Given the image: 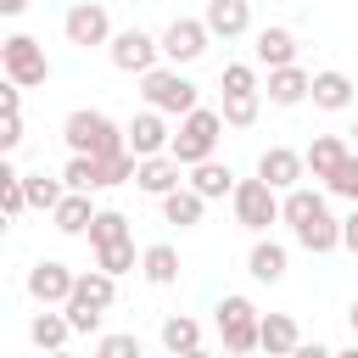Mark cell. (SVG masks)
<instances>
[{"label":"cell","mask_w":358,"mask_h":358,"mask_svg":"<svg viewBox=\"0 0 358 358\" xmlns=\"http://www.w3.org/2000/svg\"><path fill=\"white\" fill-rule=\"evenodd\" d=\"M280 218L291 224V241H296L302 252H313V257H324V252H336V246H341V218H330L324 196H319V190H308V185L285 190Z\"/></svg>","instance_id":"obj_1"},{"label":"cell","mask_w":358,"mask_h":358,"mask_svg":"<svg viewBox=\"0 0 358 358\" xmlns=\"http://www.w3.org/2000/svg\"><path fill=\"white\" fill-rule=\"evenodd\" d=\"M62 140H67V157H95V162H106V157H117V151H129V134L106 117V112H95V106H78V112H67V123H62Z\"/></svg>","instance_id":"obj_2"},{"label":"cell","mask_w":358,"mask_h":358,"mask_svg":"<svg viewBox=\"0 0 358 358\" xmlns=\"http://www.w3.org/2000/svg\"><path fill=\"white\" fill-rule=\"evenodd\" d=\"M218 134H224V117H218V106H196L190 117H179L168 157H173V162L190 173V168H201V162H213V157H218Z\"/></svg>","instance_id":"obj_3"},{"label":"cell","mask_w":358,"mask_h":358,"mask_svg":"<svg viewBox=\"0 0 358 358\" xmlns=\"http://www.w3.org/2000/svg\"><path fill=\"white\" fill-rule=\"evenodd\" d=\"M213 324H218V341H224V352H229V358H252V352H257L263 313L252 308V296H241V291L218 296V308H213Z\"/></svg>","instance_id":"obj_4"},{"label":"cell","mask_w":358,"mask_h":358,"mask_svg":"<svg viewBox=\"0 0 358 358\" xmlns=\"http://www.w3.org/2000/svg\"><path fill=\"white\" fill-rule=\"evenodd\" d=\"M140 95H145V106L162 112V117H190V112L201 106V90H196L179 67H157V73H145V78H140Z\"/></svg>","instance_id":"obj_5"},{"label":"cell","mask_w":358,"mask_h":358,"mask_svg":"<svg viewBox=\"0 0 358 358\" xmlns=\"http://www.w3.org/2000/svg\"><path fill=\"white\" fill-rule=\"evenodd\" d=\"M0 67H6V84H17V90H39L50 78V56H45V45L34 34L0 39Z\"/></svg>","instance_id":"obj_6"},{"label":"cell","mask_w":358,"mask_h":358,"mask_svg":"<svg viewBox=\"0 0 358 358\" xmlns=\"http://www.w3.org/2000/svg\"><path fill=\"white\" fill-rule=\"evenodd\" d=\"M106 56H112V67H117V73L145 78V73H157V67H162V39H157V34H145V28H117V34H112V45H106Z\"/></svg>","instance_id":"obj_7"},{"label":"cell","mask_w":358,"mask_h":358,"mask_svg":"<svg viewBox=\"0 0 358 358\" xmlns=\"http://www.w3.org/2000/svg\"><path fill=\"white\" fill-rule=\"evenodd\" d=\"M229 201H235V224H241V229H252V235H263L268 224H280V207H285V196H280V190H268L263 179H241Z\"/></svg>","instance_id":"obj_8"},{"label":"cell","mask_w":358,"mask_h":358,"mask_svg":"<svg viewBox=\"0 0 358 358\" xmlns=\"http://www.w3.org/2000/svg\"><path fill=\"white\" fill-rule=\"evenodd\" d=\"M157 39H162V62H168V67H190V62H201L207 45H213V34H207L201 17H173Z\"/></svg>","instance_id":"obj_9"},{"label":"cell","mask_w":358,"mask_h":358,"mask_svg":"<svg viewBox=\"0 0 358 358\" xmlns=\"http://www.w3.org/2000/svg\"><path fill=\"white\" fill-rule=\"evenodd\" d=\"M62 34H67V45L95 50V45H112V17H106V6H101V0H78V6H67Z\"/></svg>","instance_id":"obj_10"},{"label":"cell","mask_w":358,"mask_h":358,"mask_svg":"<svg viewBox=\"0 0 358 358\" xmlns=\"http://www.w3.org/2000/svg\"><path fill=\"white\" fill-rule=\"evenodd\" d=\"M28 296L39 302V308H67L73 302V285H78V274L67 268V263H56V257H39L34 268H28Z\"/></svg>","instance_id":"obj_11"},{"label":"cell","mask_w":358,"mask_h":358,"mask_svg":"<svg viewBox=\"0 0 358 358\" xmlns=\"http://www.w3.org/2000/svg\"><path fill=\"white\" fill-rule=\"evenodd\" d=\"M123 134H129V151L145 162V157H168V145H173V129H168V117L162 112H134L129 123H123Z\"/></svg>","instance_id":"obj_12"},{"label":"cell","mask_w":358,"mask_h":358,"mask_svg":"<svg viewBox=\"0 0 358 358\" xmlns=\"http://www.w3.org/2000/svg\"><path fill=\"white\" fill-rule=\"evenodd\" d=\"M302 173H308V157L302 151H291V145H268L263 157H257V179L268 185V190H296L302 185Z\"/></svg>","instance_id":"obj_13"},{"label":"cell","mask_w":358,"mask_h":358,"mask_svg":"<svg viewBox=\"0 0 358 358\" xmlns=\"http://www.w3.org/2000/svg\"><path fill=\"white\" fill-rule=\"evenodd\" d=\"M252 56H257V67H268V73L296 67V34H291V28H280V22H268V28H257Z\"/></svg>","instance_id":"obj_14"},{"label":"cell","mask_w":358,"mask_h":358,"mask_svg":"<svg viewBox=\"0 0 358 358\" xmlns=\"http://www.w3.org/2000/svg\"><path fill=\"white\" fill-rule=\"evenodd\" d=\"M201 22H207L213 39H241L252 28V0H207Z\"/></svg>","instance_id":"obj_15"},{"label":"cell","mask_w":358,"mask_h":358,"mask_svg":"<svg viewBox=\"0 0 358 358\" xmlns=\"http://www.w3.org/2000/svg\"><path fill=\"white\" fill-rule=\"evenodd\" d=\"M302 347V330L291 313H263V330H257V352L263 358H291Z\"/></svg>","instance_id":"obj_16"},{"label":"cell","mask_w":358,"mask_h":358,"mask_svg":"<svg viewBox=\"0 0 358 358\" xmlns=\"http://www.w3.org/2000/svg\"><path fill=\"white\" fill-rule=\"evenodd\" d=\"M285 263H291V252H285L280 241H268V235H257L252 252H246V274L263 280V285H280V280H285Z\"/></svg>","instance_id":"obj_17"},{"label":"cell","mask_w":358,"mask_h":358,"mask_svg":"<svg viewBox=\"0 0 358 358\" xmlns=\"http://www.w3.org/2000/svg\"><path fill=\"white\" fill-rule=\"evenodd\" d=\"M134 185H140L145 196H157V201H162V196H173V190L185 185V168H179L173 157H145V162H140V173H134Z\"/></svg>","instance_id":"obj_18"},{"label":"cell","mask_w":358,"mask_h":358,"mask_svg":"<svg viewBox=\"0 0 358 358\" xmlns=\"http://www.w3.org/2000/svg\"><path fill=\"white\" fill-rule=\"evenodd\" d=\"M185 185H190L201 201H224V196H235V185H241V179L229 173V162H218V157H213V162L190 168V173H185Z\"/></svg>","instance_id":"obj_19"},{"label":"cell","mask_w":358,"mask_h":358,"mask_svg":"<svg viewBox=\"0 0 358 358\" xmlns=\"http://www.w3.org/2000/svg\"><path fill=\"white\" fill-rule=\"evenodd\" d=\"M67 336H73V324H67L62 308H39V313L28 319V341H34L39 352H67Z\"/></svg>","instance_id":"obj_20"},{"label":"cell","mask_w":358,"mask_h":358,"mask_svg":"<svg viewBox=\"0 0 358 358\" xmlns=\"http://www.w3.org/2000/svg\"><path fill=\"white\" fill-rule=\"evenodd\" d=\"M268 106H302L308 95H313V73H302V67H280V73H268Z\"/></svg>","instance_id":"obj_21"},{"label":"cell","mask_w":358,"mask_h":358,"mask_svg":"<svg viewBox=\"0 0 358 358\" xmlns=\"http://www.w3.org/2000/svg\"><path fill=\"white\" fill-rule=\"evenodd\" d=\"M319 112H347L352 106V78L341 73V67H324V73H313V95H308Z\"/></svg>","instance_id":"obj_22"},{"label":"cell","mask_w":358,"mask_h":358,"mask_svg":"<svg viewBox=\"0 0 358 358\" xmlns=\"http://www.w3.org/2000/svg\"><path fill=\"white\" fill-rule=\"evenodd\" d=\"M302 157H308V173H313V179H330V173L352 157V145H347L341 134H313V145H308Z\"/></svg>","instance_id":"obj_23"},{"label":"cell","mask_w":358,"mask_h":358,"mask_svg":"<svg viewBox=\"0 0 358 358\" xmlns=\"http://www.w3.org/2000/svg\"><path fill=\"white\" fill-rule=\"evenodd\" d=\"M95 213H101V207L90 201V190H67V196H62V207H56L50 218H56V229H62V235H90Z\"/></svg>","instance_id":"obj_24"},{"label":"cell","mask_w":358,"mask_h":358,"mask_svg":"<svg viewBox=\"0 0 358 358\" xmlns=\"http://www.w3.org/2000/svg\"><path fill=\"white\" fill-rule=\"evenodd\" d=\"M73 302H78V308L106 313V308L117 302V280H112V274H101V268H84V274H78V285H73Z\"/></svg>","instance_id":"obj_25"},{"label":"cell","mask_w":358,"mask_h":358,"mask_svg":"<svg viewBox=\"0 0 358 358\" xmlns=\"http://www.w3.org/2000/svg\"><path fill=\"white\" fill-rule=\"evenodd\" d=\"M140 274H145L151 285H173V280H179V252H173L168 241H151V246L140 252Z\"/></svg>","instance_id":"obj_26"},{"label":"cell","mask_w":358,"mask_h":358,"mask_svg":"<svg viewBox=\"0 0 358 358\" xmlns=\"http://www.w3.org/2000/svg\"><path fill=\"white\" fill-rule=\"evenodd\" d=\"M196 347H201V324H196L190 313H168V319H162V352L185 358V352H196Z\"/></svg>","instance_id":"obj_27"},{"label":"cell","mask_w":358,"mask_h":358,"mask_svg":"<svg viewBox=\"0 0 358 358\" xmlns=\"http://www.w3.org/2000/svg\"><path fill=\"white\" fill-rule=\"evenodd\" d=\"M201 213H207V201H201L190 185H179L173 196H162V218H168V224H179V229H196V224H201Z\"/></svg>","instance_id":"obj_28"},{"label":"cell","mask_w":358,"mask_h":358,"mask_svg":"<svg viewBox=\"0 0 358 358\" xmlns=\"http://www.w3.org/2000/svg\"><path fill=\"white\" fill-rule=\"evenodd\" d=\"M123 241H134V235H129V218H123L117 207H101L95 224H90V246L101 252V246H123Z\"/></svg>","instance_id":"obj_29"},{"label":"cell","mask_w":358,"mask_h":358,"mask_svg":"<svg viewBox=\"0 0 358 358\" xmlns=\"http://www.w3.org/2000/svg\"><path fill=\"white\" fill-rule=\"evenodd\" d=\"M257 112H263V90H257V95H224V106H218L224 129H252Z\"/></svg>","instance_id":"obj_30"},{"label":"cell","mask_w":358,"mask_h":358,"mask_svg":"<svg viewBox=\"0 0 358 358\" xmlns=\"http://www.w3.org/2000/svg\"><path fill=\"white\" fill-rule=\"evenodd\" d=\"M22 190H28V207H39V213H56L62 196H67V185L62 179H45V173H22Z\"/></svg>","instance_id":"obj_31"},{"label":"cell","mask_w":358,"mask_h":358,"mask_svg":"<svg viewBox=\"0 0 358 358\" xmlns=\"http://www.w3.org/2000/svg\"><path fill=\"white\" fill-rule=\"evenodd\" d=\"M62 185H67V190H101V162H95V157H67Z\"/></svg>","instance_id":"obj_32"},{"label":"cell","mask_w":358,"mask_h":358,"mask_svg":"<svg viewBox=\"0 0 358 358\" xmlns=\"http://www.w3.org/2000/svg\"><path fill=\"white\" fill-rule=\"evenodd\" d=\"M0 207H6V218H17V213L28 207V190H22V173H17L11 162H0Z\"/></svg>","instance_id":"obj_33"},{"label":"cell","mask_w":358,"mask_h":358,"mask_svg":"<svg viewBox=\"0 0 358 358\" xmlns=\"http://www.w3.org/2000/svg\"><path fill=\"white\" fill-rule=\"evenodd\" d=\"M134 263H140L134 241H123V246H101V252H95V268H101V274H112V280H117V274H129Z\"/></svg>","instance_id":"obj_34"},{"label":"cell","mask_w":358,"mask_h":358,"mask_svg":"<svg viewBox=\"0 0 358 358\" xmlns=\"http://www.w3.org/2000/svg\"><path fill=\"white\" fill-rule=\"evenodd\" d=\"M218 90L224 95H257V67L252 62H229L224 78H218Z\"/></svg>","instance_id":"obj_35"},{"label":"cell","mask_w":358,"mask_h":358,"mask_svg":"<svg viewBox=\"0 0 358 358\" xmlns=\"http://www.w3.org/2000/svg\"><path fill=\"white\" fill-rule=\"evenodd\" d=\"M324 190H330V196H341V201H352V207H358V151H352V157H347V162H341V168H336V173H330V179H324Z\"/></svg>","instance_id":"obj_36"},{"label":"cell","mask_w":358,"mask_h":358,"mask_svg":"<svg viewBox=\"0 0 358 358\" xmlns=\"http://www.w3.org/2000/svg\"><path fill=\"white\" fill-rule=\"evenodd\" d=\"M95 358H145V347H140V336H134V330H117V336H101Z\"/></svg>","instance_id":"obj_37"},{"label":"cell","mask_w":358,"mask_h":358,"mask_svg":"<svg viewBox=\"0 0 358 358\" xmlns=\"http://www.w3.org/2000/svg\"><path fill=\"white\" fill-rule=\"evenodd\" d=\"M62 313H67V324H73V336H90V330H101V313H95V308H78V302H67Z\"/></svg>","instance_id":"obj_38"},{"label":"cell","mask_w":358,"mask_h":358,"mask_svg":"<svg viewBox=\"0 0 358 358\" xmlns=\"http://www.w3.org/2000/svg\"><path fill=\"white\" fill-rule=\"evenodd\" d=\"M17 145H22V112H17V117H6V129H0V151L11 157Z\"/></svg>","instance_id":"obj_39"},{"label":"cell","mask_w":358,"mask_h":358,"mask_svg":"<svg viewBox=\"0 0 358 358\" xmlns=\"http://www.w3.org/2000/svg\"><path fill=\"white\" fill-rule=\"evenodd\" d=\"M341 246H347V252L358 257V207H352V213L341 218Z\"/></svg>","instance_id":"obj_40"},{"label":"cell","mask_w":358,"mask_h":358,"mask_svg":"<svg viewBox=\"0 0 358 358\" xmlns=\"http://www.w3.org/2000/svg\"><path fill=\"white\" fill-rule=\"evenodd\" d=\"M0 112H6V117H17V112H22V90H17V84H6V90H0Z\"/></svg>","instance_id":"obj_41"},{"label":"cell","mask_w":358,"mask_h":358,"mask_svg":"<svg viewBox=\"0 0 358 358\" xmlns=\"http://www.w3.org/2000/svg\"><path fill=\"white\" fill-rule=\"evenodd\" d=\"M291 358H336V352H330V347H324V341H302V347H296V352H291Z\"/></svg>","instance_id":"obj_42"},{"label":"cell","mask_w":358,"mask_h":358,"mask_svg":"<svg viewBox=\"0 0 358 358\" xmlns=\"http://www.w3.org/2000/svg\"><path fill=\"white\" fill-rule=\"evenodd\" d=\"M22 6H28V0H0V11H6V17H22Z\"/></svg>","instance_id":"obj_43"},{"label":"cell","mask_w":358,"mask_h":358,"mask_svg":"<svg viewBox=\"0 0 358 358\" xmlns=\"http://www.w3.org/2000/svg\"><path fill=\"white\" fill-rule=\"evenodd\" d=\"M347 324H352V341H358V302L347 308Z\"/></svg>","instance_id":"obj_44"},{"label":"cell","mask_w":358,"mask_h":358,"mask_svg":"<svg viewBox=\"0 0 358 358\" xmlns=\"http://www.w3.org/2000/svg\"><path fill=\"white\" fill-rule=\"evenodd\" d=\"M336 358H358V341H352V347H341V352H336Z\"/></svg>","instance_id":"obj_45"},{"label":"cell","mask_w":358,"mask_h":358,"mask_svg":"<svg viewBox=\"0 0 358 358\" xmlns=\"http://www.w3.org/2000/svg\"><path fill=\"white\" fill-rule=\"evenodd\" d=\"M185 358H213V352H201V347H196V352H185Z\"/></svg>","instance_id":"obj_46"},{"label":"cell","mask_w":358,"mask_h":358,"mask_svg":"<svg viewBox=\"0 0 358 358\" xmlns=\"http://www.w3.org/2000/svg\"><path fill=\"white\" fill-rule=\"evenodd\" d=\"M45 358H73V352H45Z\"/></svg>","instance_id":"obj_47"},{"label":"cell","mask_w":358,"mask_h":358,"mask_svg":"<svg viewBox=\"0 0 358 358\" xmlns=\"http://www.w3.org/2000/svg\"><path fill=\"white\" fill-rule=\"evenodd\" d=\"M352 145H358V123H352Z\"/></svg>","instance_id":"obj_48"},{"label":"cell","mask_w":358,"mask_h":358,"mask_svg":"<svg viewBox=\"0 0 358 358\" xmlns=\"http://www.w3.org/2000/svg\"><path fill=\"white\" fill-rule=\"evenodd\" d=\"M162 358H173V352H162Z\"/></svg>","instance_id":"obj_49"}]
</instances>
